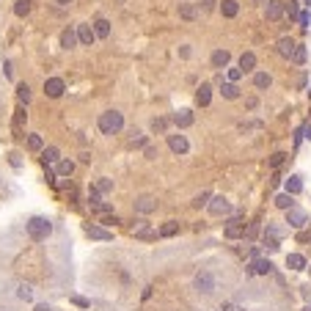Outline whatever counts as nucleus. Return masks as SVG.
Wrapping results in <instances>:
<instances>
[{
    "label": "nucleus",
    "instance_id": "4c0bfd02",
    "mask_svg": "<svg viewBox=\"0 0 311 311\" xmlns=\"http://www.w3.org/2000/svg\"><path fill=\"white\" fill-rule=\"evenodd\" d=\"M17 297H19V300H31V297H33V292H31V286H19Z\"/></svg>",
    "mask_w": 311,
    "mask_h": 311
},
{
    "label": "nucleus",
    "instance_id": "49530a36",
    "mask_svg": "<svg viewBox=\"0 0 311 311\" xmlns=\"http://www.w3.org/2000/svg\"><path fill=\"white\" fill-rule=\"evenodd\" d=\"M55 177H58V174H55V171H50V168H47V182H50V185H55Z\"/></svg>",
    "mask_w": 311,
    "mask_h": 311
},
{
    "label": "nucleus",
    "instance_id": "8fccbe9b",
    "mask_svg": "<svg viewBox=\"0 0 311 311\" xmlns=\"http://www.w3.org/2000/svg\"><path fill=\"white\" fill-rule=\"evenodd\" d=\"M146 157H149V160H154V157H157V151L151 149V146H146Z\"/></svg>",
    "mask_w": 311,
    "mask_h": 311
},
{
    "label": "nucleus",
    "instance_id": "dca6fc26",
    "mask_svg": "<svg viewBox=\"0 0 311 311\" xmlns=\"http://www.w3.org/2000/svg\"><path fill=\"white\" fill-rule=\"evenodd\" d=\"M85 234L91 237V240H113V231H105V229H99V226H85Z\"/></svg>",
    "mask_w": 311,
    "mask_h": 311
},
{
    "label": "nucleus",
    "instance_id": "c9c22d12",
    "mask_svg": "<svg viewBox=\"0 0 311 311\" xmlns=\"http://www.w3.org/2000/svg\"><path fill=\"white\" fill-rule=\"evenodd\" d=\"M88 201H91L97 210L102 207V201H99V190H97V187H91V190H88Z\"/></svg>",
    "mask_w": 311,
    "mask_h": 311
},
{
    "label": "nucleus",
    "instance_id": "ddd939ff",
    "mask_svg": "<svg viewBox=\"0 0 311 311\" xmlns=\"http://www.w3.org/2000/svg\"><path fill=\"white\" fill-rule=\"evenodd\" d=\"M229 61H231V52H229V50H215V52H212V66H215V69L229 66Z\"/></svg>",
    "mask_w": 311,
    "mask_h": 311
},
{
    "label": "nucleus",
    "instance_id": "c85d7f7f",
    "mask_svg": "<svg viewBox=\"0 0 311 311\" xmlns=\"http://www.w3.org/2000/svg\"><path fill=\"white\" fill-rule=\"evenodd\" d=\"M174 234H179V223L177 220H168V223L160 229V237H174Z\"/></svg>",
    "mask_w": 311,
    "mask_h": 311
},
{
    "label": "nucleus",
    "instance_id": "a878e982",
    "mask_svg": "<svg viewBox=\"0 0 311 311\" xmlns=\"http://www.w3.org/2000/svg\"><path fill=\"white\" fill-rule=\"evenodd\" d=\"M270 83H273V77H270L267 72H256V75H253V85H256V88H270Z\"/></svg>",
    "mask_w": 311,
    "mask_h": 311
},
{
    "label": "nucleus",
    "instance_id": "393cba45",
    "mask_svg": "<svg viewBox=\"0 0 311 311\" xmlns=\"http://www.w3.org/2000/svg\"><path fill=\"white\" fill-rule=\"evenodd\" d=\"M253 66H256V55H253V52H243V58H240V69H243V75H245V72H251Z\"/></svg>",
    "mask_w": 311,
    "mask_h": 311
},
{
    "label": "nucleus",
    "instance_id": "5701e85b",
    "mask_svg": "<svg viewBox=\"0 0 311 311\" xmlns=\"http://www.w3.org/2000/svg\"><path fill=\"white\" fill-rule=\"evenodd\" d=\"M94 33L99 36V39H108L110 36V22L108 19H97V22H94Z\"/></svg>",
    "mask_w": 311,
    "mask_h": 311
},
{
    "label": "nucleus",
    "instance_id": "6ab92c4d",
    "mask_svg": "<svg viewBox=\"0 0 311 311\" xmlns=\"http://www.w3.org/2000/svg\"><path fill=\"white\" fill-rule=\"evenodd\" d=\"M286 193H289V196H297V193H303V179L297 177V174H292V177L286 179Z\"/></svg>",
    "mask_w": 311,
    "mask_h": 311
},
{
    "label": "nucleus",
    "instance_id": "bb28decb",
    "mask_svg": "<svg viewBox=\"0 0 311 311\" xmlns=\"http://www.w3.org/2000/svg\"><path fill=\"white\" fill-rule=\"evenodd\" d=\"M220 94L226 97V99H237L240 97V88L234 83H220Z\"/></svg>",
    "mask_w": 311,
    "mask_h": 311
},
{
    "label": "nucleus",
    "instance_id": "72a5a7b5",
    "mask_svg": "<svg viewBox=\"0 0 311 311\" xmlns=\"http://www.w3.org/2000/svg\"><path fill=\"white\" fill-rule=\"evenodd\" d=\"M165 127H168V118H154V121H151V130H154V132H165Z\"/></svg>",
    "mask_w": 311,
    "mask_h": 311
},
{
    "label": "nucleus",
    "instance_id": "603ef678",
    "mask_svg": "<svg viewBox=\"0 0 311 311\" xmlns=\"http://www.w3.org/2000/svg\"><path fill=\"white\" fill-rule=\"evenodd\" d=\"M55 3H58V6H69V3H72V0H55Z\"/></svg>",
    "mask_w": 311,
    "mask_h": 311
},
{
    "label": "nucleus",
    "instance_id": "4be33fe9",
    "mask_svg": "<svg viewBox=\"0 0 311 311\" xmlns=\"http://www.w3.org/2000/svg\"><path fill=\"white\" fill-rule=\"evenodd\" d=\"M77 44V31H72V28H66L64 33H61V47H66V50H72Z\"/></svg>",
    "mask_w": 311,
    "mask_h": 311
},
{
    "label": "nucleus",
    "instance_id": "a19ab883",
    "mask_svg": "<svg viewBox=\"0 0 311 311\" xmlns=\"http://www.w3.org/2000/svg\"><path fill=\"white\" fill-rule=\"evenodd\" d=\"M284 157H286V154H281V151H278V154H273V157H270V165H273V168H278V165L284 163Z\"/></svg>",
    "mask_w": 311,
    "mask_h": 311
},
{
    "label": "nucleus",
    "instance_id": "864d4df0",
    "mask_svg": "<svg viewBox=\"0 0 311 311\" xmlns=\"http://www.w3.org/2000/svg\"><path fill=\"white\" fill-rule=\"evenodd\" d=\"M256 3H262V0H256Z\"/></svg>",
    "mask_w": 311,
    "mask_h": 311
},
{
    "label": "nucleus",
    "instance_id": "c03bdc74",
    "mask_svg": "<svg viewBox=\"0 0 311 311\" xmlns=\"http://www.w3.org/2000/svg\"><path fill=\"white\" fill-rule=\"evenodd\" d=\"M300 135H303V138H311V124L300 127Z\"/></svg>",
    "mask_w": 311,
    "mask_h": 311
},
{
    "label": "nucleus",
    "instance_id": "3c124183",
    "mask_svg": "<svg viewBox=\"0 0 311 311\" xmlns=\"http://www.w3.org/2000/svg\"><path fill=\"white\" fill-rule=\"evenodd\" d=\"M36 311H52L50 306H36Z\"/></svg>",
    "mask_w": 311,
    "mask_h": 311
},
{
    "label": "nucleus",
    "instance_id": "423d86ee",
    "mask_svg": "<svg viewBox=\"0 0 311 311\" xmlns=\"http://www.w3.org/2000/svg\"><path fill=\"white\" fill-rule=\"evenodd\" d=\"M168 149L174 151V154H185L190 146H187V138L182 132H177V135H168Z\"/></svg>",
    "mask_w": 311,
    "mask_h": 311
},
{
    "label": "nucleus",
    "instance_id": "f257e3e1",
    "mask_svg": "<svg viewBox=\"0 0 311 311\" xmlns=\"http://www.w3.org/2000/svg\"><path fill=\"white\" fill-rule=\"evenodd\" d=\"M25 231L33 243H44V240L52 234V223L47 218H42V215H33V218L25 223Z\"/></svg>",
    "mask_w": 311,
    "mask_h": 311
},
{
    "label": "nucleus",
    "instance_id": "c756f323",
    "mask_svg": "<svg viewBox=\"0 0 311 311\" xmlns=\"http://www.w3.org/2000/svg\"><path fill=\"white\" fill-rule=\"evenodd\" d=\"M28 149H31V151H42L44 149V141L39 138V135H28Z\"/></svg>",
    "mask_w": 311,
    "mask_h": 311
},
{
    "label": "nucleus",
    "instance_id": "de8ad7c7",
    "mask_svg": "<svg viewBox=\"0 0 311 311\" xmlns=\"http://www.w3.org/2000/svg\"><path fill=\"white\" fill-rule=\"evenodd\" d=\"M72 303H77V306H83V309L88 306V300H85V297H72Z\"/></svg>",
    "mask_w": 311,
    "mask_h": 311
},
{
    "label": "nucleus",
    "instance_id": "473e14b6",
    "mask_svg": "<svg viewBox=\"0 0 311 311\" xmlns=\"http://www.w3.org/2000/svg\"><path fill=\"white\" fill-rule=\"evenodd\" d=\"M14 11H17V17H25L28 11H31V6H28V0H17V6H14Z\"/></svg>",
    "mask_w": 311,
    "mask_h": 311
},
{
    "label": "nucleus",
    "instance_id": "a211bd4d",
    "mask_svg": "<svg viewBox=\"0 0 311 311\" xmlns=\"http://www.w3.org/2000/svg\"><path fill=\"white\" fill-rule=\"evenodd\" d=\"M286 267L306 270V267H309V262H306V256H300V253H289V256H286Z\"/></svg>",
    "mask_w": 311,
    "mask_h": 311
},
{
    "label": "nucleus",
    "instance_id": "f704fd0d",
    "mask_svg": "<svg viewBox=\"0 0 311 311\" xmlns=\"http://www.w3.org/2000/svg\"><path fill=\"white\" fill-rule=\"evenodd\" d=\"M179 14H182L185 19H193L196 17V9H193V6H187V3H182V6H179Z\"/></svg>",
    "mask_w": 311,
    "mask_h": 311
},
{
    "label": "nucleus",
    "instance_id": "1a4fd4ad",
    "mask_svg": "<svg viewBox=\"0 0 311 311\" xmlns=\"http://www.w3.org/2000/svg\"><path fill=\"white\" fill-rule=\"evenodd\" d=\"M196 289L204 295H210L212 289H215V281H212L210 273H198V276H196Z\"/></svg>",
    "mask_w": 311,
    "mask_h": 311
},
{
    "label": "nucleus",
    "instance_id": "e433bc0d",
    "mask_svg": "<svg viewBox=\"0 0 311 311\" xmlns=\"http://www.w3.org/2000/svg\"><path fill=\"white\" fill-rule=\"evenodd\" d=\"M97 190H99V193H110V190H113V182H110V179H99V182H97Z\"/></svg>",
    "mask_w": 311,
    "mask_h": 311
},
{
    "label": "nucleus",
    "instance_id": "2f4dec72",
    "mask_svg": "<svg viewBox=\"0 0 311 311\" xmlns=\"http://www.w3.org/2000/svg\"><path fill=\"white\" fill-rule=\"evenodd\" d=\"M17 97H19V102H28V99H31V85H28V83H19L17 85Z\"/></svg>",
    "mask_w": 311,
    "mask_h": 311
},
{
    "label": "nucleus",
    "instance_id": "412c9836",
    "mask_svg": "<svg viewBox=\"0 0 311 311\" xmlns=\"http://www.w3.org/2000/svg\"><path fill=\"white\" fill-rule=\"evenodd\" d=\"M55 174H58V177H72V174H75V163L72 160H58L55 163Z\"/></svg>",
    "mask_w": 311,
    "mask_h": 311
},
{
    "label": "nucleus",
    "instance_id": "cd10ccee",
    "mask_svg": "<svg viewBox=\"0 0 311 311\" xmlns=\"http://www.w3.org/2000/svg\"><path fill=\"white\" fill-rule=\"evenodd\" d=\"M42 160H44V165H47V163H58V149H55V146L42 149Z\"/></svg>",
    "mask_w": 311,
    "mask_h": 311
},
{
    "label": "nucleus",
    "instance_id": "ea45409f",
    "mask_svg": "<svg viewBox=\"0 0 311 311\" xmlns=\"http://www.w3.org/2000/svg\"><path fill=\"white\" fill-rule=\"evenodd\" d=\"M240 77H243V69H240V66L229 69V80H231V83H237V80H240Z\"/></svg>",
    "mask_w": 311,
    "mask_h": 311
},
{
    "label": "nucleus",
    "instance_id": "aec40b11",
    "mask_svg": "<svg viewBox=\"0 0 311 311\" xmlns=\"http://www.w3.org/2000/svg\"><path fill=\"white\" fill-rule=\"evenodd\" d=\"M237 11H240V3H237V0H223V3H220V14H223V17H237Z\"/></svg>",
    "mask_w": 311,
    "mask_h": 311
},
{
    "label": "nucleus",
    "instance_id": "a18cd8bd",
    "mask_svg": "<svg viewBox=\"0 0 311 311\" xmlns=\"http://www.w3.org/2000/svg\"><path fill=\"white\" fill-rule=\"evenodd\" d=\"M212 6H215V0H201V9H204V11H210Z\"/></svg>",
    "mask_w": 311,
    "mask_h": 311
},
{
    "label": "nucleus",
    "instance_id": "79ce46f5",
    "mask_svg": "<svg viewBox=\"0 0 311 311\" xmlns=\"http://www.w3.org/2000/svg\"><path fill=\"white\" fill-rule=\"evenodd\" d=\"M207 201H210V193H201V196H198V198H196V207H204V204H207Z\"/></svg>",
    "mask_w": 311,
    "mask_h": 311
},
{
    "label": "nucleus",
    "instance_id": "2eb2a0df",
    "mask_svg": "<svg viewBox=\"0 0 311 311\" xmlns=\"http://www.w3.org/2000/svg\"><path fill=\"white\" fill-rule=\"evenodd\" d=\"M278 52H281V55H284V58H292V52H295V47H297V44L292 42V39H289V36H284V39H278Z\"/></svg>",
    "mask_w": 311,
    "mask_h": 311
},
{
    "label": "nucleus",
    "instance_id": "7ed1b4c3",
    "mask_svg": "<svg viewBox=\"0 0 311 311\" xmlns=\"http://www.w3.org/2000/svg\"><path fill=\"white\" fill-rule=\"evenodd\" d=\"M64 91H66V85H64L61 77H47V80H44V94H47L50 99H58Z\"/></svg>",
    "mask_w": 311,
    "mask_h": 311
},
{
    "label": "nucleus",
    "instance_id": "b1692460",
    "mask_svg": "<svg viewBox=\"0 0 311 311\" xmlns=\"http://www.w3.org/2000/svg\"><path fill=\"white\" fill-rule=\"evenodd\" d=\"M276 207H278V210H292V207H295V201H292V196H289V193H278L276 196Z\"/></svg>",
    "mask_w": 311,
    "mask_h": 311
},
{
    "label": "nucleus",
    "instance_id": "9b49d317",
    "mask_svg": "<svg viewBox=\"0 0 311 311\" xmlns=\"http://www.w3.org/2000/svg\"><path fill=\"white\" fill-rule=\"evenodd\" d=\"M135 210H138V212H143V215H149V212H154V210H157V201H154L151 196H141V198L135 201Z\"/></svg>",
    "mask_w": 311,
    "mask_h": 311
},
{
    "label": "nucleus",
    "instance_id": "7c9ffc66",
    "mask_svg": "<svg viewBox=\"0 0 311 311\" xmlns=\"http://www.w3.org/2000/svg\"><path fill=\"white\" fill-rule=\"evenodd\" d=\"M306 55H309V52H306V47H303V44H297V47H295V52H292V61H295V64H306Z\"/></svg>",
    "mask_w": 311,
    "mask_h": 311
},
{
    "label": "nucleus",
    "instance_id": "09e8293b",
    "mask_svg": "<svg viewBox=\"0 0 311 311\" xmlns=\"http://www.w3.org/2000/svg\"><path fill=\"white\" fill-rule=\"evenodd\" d=\"M289 17H300V14H297V6H295V3H289Z\"/></svg>",
    "mask_w": 311,
    "mask_h": 311
},
{
    "label": "nucleus",
    "instance_id": "6e6552de",
    "mask_svg": "<svg viewBox=\"0 0 311 311\" xmlns=\"http://www.w3.org/2000/svg\"><path fill=\"white\" fill-rule=\"evenodd\" d=\"M243 234H245V223L240 218H231L226 223V237L229 240H237V237H243Z\"/></svg>",
    "mask_w": 311,
    "mask_h": 311
},
{
    "label": "nucleus",
    "instance_id": "0eeeda50",
    "mask_svg": "<svg viewBox=\"0 0 311 311\" xmlns=\"http://www.w3.org/2000/svg\"><path fill=\"white\" fill-rule=\"evenodd\" d=\"M284 0H267V11H264V14H267V19L270 22H278V19L284 17Z\"/></svg>",
    "mask_w": 311,
    "mask_h": 311
},
{
    "label": "nucleus",
    "instance_id": "f03ea898",
    "mask_svg": "<svg viewBox=\"0 0 311 311\" xmlns=\"http://www.w3.org/2000/svg\"><path fill=\"white\" fill-rule=\"evenodd\" d=\"M121 127H124V116H121L118 110H105L99 116V132L102 135H116V132H121Z\"/></svg>",
    "mask_w": 311,
    "mask_h": 311
},
{
    "label": "nucleus",
    "instance_id": "f3484780",
    "mask_svg": "<svg viewBox=\"0 0 311 311\" xmlns=\"http://www.w3.org/2000/svg\"><path fill=\"white\" fill-rule=\"evenodd\" d=\"M270 270H273L270 259H253V264H251V273H256V276H267Z\"/></svg>",
    "mask_w": 311,
    "mask_h": 311
},
{
    "label": "nucleus",
    "instance_id": "39448f33",
    "mask_svg": "<svg viewBox=\"0 0 311 311\" xmlns=\"http://www.w3.org/2000/svg\"><path fill=\"white\" fill-rule=\"evenodd\" d=\"M286 223L292 229H303L306 223H309V218H306V212L297 210V207H292V210H286Z\"/></svg>",
    "mask_w": 311,
    "mask_h": 311
},
{
    "label": "nucleus",
    "instance_id": "4468645a",
    "mask_svg": "<svg viewBox=\"0 0 311 311\" xmlns=\"http://www.w3.org/2000/svg\"><path fill=\"white\" fill-rule=\"evenodd\" d=\"M94 39H97V33L91 25H77V42L80 44H91Z\"/></svg>",
    "mask_w": 311,
    "mask_h": 311
},
{
    "label": "nucleus",
    "instance_id": "f8f14e48",
    "mask_svg": "<svg viewBox=\"0 0 311 311\" xmlns=\"http://www.w3.org/2000/svg\"><path fill=\"white\" fill-rule=\"evenodd\" d=\"M210 99H212V85L210 83H201V85H198V91H196V102H198L201 108H207Z\"/></svg>",
    "mask_w": 311,
    "mask_h": 311
},
{
    "label": "nucleus",
    "instance_id": "20e7f679",
    "mask_svg": "<svg viewBox=\"0 0 311 311\" xmlns=\"http://www.w3.org/2000/svg\"><path fill=\"white\" fill-rule=\"evenodd\" d=\"M210 212L215 215V218H223V215H231V204L223 198V196H215L210 204Z\"/></svg>",
    "mask_w": 311,
    "mask_h": 311
},
{
    "label": "nucleus",
    "instance_id": "58836bf2",
    "mask_svg": "<svg viewBox=\"0 0 311 311\" xmlns=\"http://www.w3.org/2000/svg\"><path fill=\"white\" fill-rule=\"evenodd\" d=\"M22 121H25V113H22V110H17V116H14V132H19V130H22Z\"/></svg>",
    "mask_w": 311,
    "mask_h": 311
},
{
    "label": "nucleus",
    "instance_id": "37998d69",
    "mask_svg": "<svg viewBox=\"0 0 311 311\" xmlns=\"http://www.w3.org/2000/svg\"><path fill=\"white\" fill-rule=\"evenodd\" d=\"M297 19H300V25H303V28H309V22H311L309 11H303V14H300V17H297Z\"/></svg>",
    "mask_w": 311,
    "mask_h": 311
},
{
    "label": "nucleus",
    "instance_id": "5fc2aeb1",
    "mask_svg": "<svg viewBox=\"0 0 311 311\" xmlns=\"http://www.w3.org/2000/svg\"><path fill=\"white\" fill-rule=\"evenodd\" d=\"M309 270H311V267H309Z\"/></svg>",
    "mask_w": 311,
    "mask_h": 311
},
{
    "label": "nucleus",
    "instance_id": "9d476101",
    "mask_svg": "<svg viewBox=\"0 0 311 311\" xmlns=\"http://www.w3.org/2000/svg\"><path fill=\"white\" fill-rule=\"evenodd\" d=\"M171 121H174L179 130H187V127L193 124V113H190V110H177V113L171 116Z\"/></svg>",
    "mask_w": 311,
    "mask_h": 311
}]
</instances>
